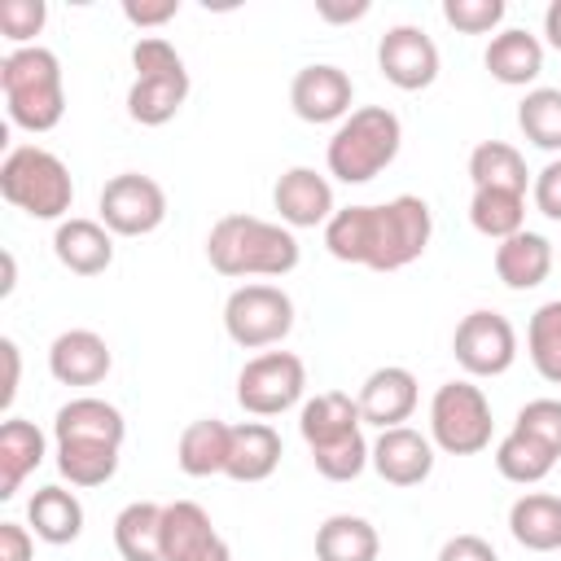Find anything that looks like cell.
I'll return each instance as SVG.
<instances>
[{
    "instance_id": "1",
    "label": "cell",
    "mask_w": 561,
    "mask_h": 561,
    "mask_svg": "<svg viewBox=\"0 0 561 561\" xmlns=\"http://www.w3.org/2000/svg\"><path fill=\"white\" fill-rule=\"evenodd\" d=\"M434 237L430 202L399 193L381 206H342L324 224V245L337 263H359L373 272H399L425 254Z\"/></svg>"
},
{
    "instance_id": "2",
    "label": "cell",
    "mask_w": 561,
    "mask_h": 561,
    "mask_svg": "<svg viewBox=\"0 0 561 561\" xmlns=\"http://www.w3.org/2000/svg\"><path fill=\"white\" fill-rule=\"evenodd\" d=\"M206 259L219 276H285L298 267V237L259 215H224L206 237Z\"/></svg>"
},
{
    "instance_id": "3",
    "label": "cell",
    "mask_w": 561,
    "mask_h": 561,
    "mask_svg": "<svg viewBox=\"0 0 561 561\" xmlns=\"http://www.w3.org/2000/svg\"><path fill=\"white\" fill-rule=\"evenodd\" d=\"M0 92L4 110L18 127L26 131H53L66 114V83H61V61L44 44H26L4 53L0 61Z\"/></svg>"
},
{
    "instance_id": "4",
    "label": "cell",
    "mask_w": 561,
    "mask_h": 561,
    "mask_svg": "<svg viewBox=\"0 0 561 561\" xmlns=\"http://www.w3.org/2000/svg\"><path fill=\"white\" fill-rule=\"evenodd\" d=\"M399 145H403L399 114L386 105H359L337 123L324 149V162H329V175H337L342 184H368L399 158Z\"/></svg>"
},
{
    "instance_id": "5",
    "label": "cell",
    "mask_w": 561,
    "mask_h": 561,
    "mask_svg": "<svg viewBox=\"0 0 561 561\" xmlns=\"http://www.w3.org/2000/svg\"><path fill=\"white\" fill-rule=\"evenodd\" d=\"M0 193L9 206L26 210L31 219H57L61 224L70 202H75V180L53 149L18 145L0 162Z\"/></svg>"
},
{
    "instance_id": "6",
    "label": "cell",
    "mask_w": 561,
    "mask_h": 561,
    "mask_svg": "<svg viewBox=\"0 0 561 561\" xmlns=\"http://www.w3.org/2000/svg\"><path fill=\"white\" fill-rule=\"evenodd\" d=\"M491 403L473 381H443L430 399V443L447 456H473L491 447Z\"/></svg>"
},
{
    "instance_id": "7",
    "label": "cell",
    "mask_w": 561,
    "mask_h": 561,
    "mask_svg": "<svg viewBox=\"0 0 561 561\" xmlns=\"http://www.w3.org/2000/svg\"><path fill=\"white\" fill-rule=\"evenodd\" d=\"M224 329L245 351L276 346L294 329V298L280 285H263V280L237 285L224 302Z\"/></svg>"
},
{
    "instance_id": "8",
    "label": "cell",
    "mask_w": 561,
    "mask_h": 561,
    "mask_svg": "<svg viewBox=\"0 0 561 561\" xmlns=\"http://www.w3.org/2000/svg\"><path fill=\"white\" fill-rule=\"evenodd\" d=\"M307 390V364L294 351H263L237 373V403L250 416H280Z\"/></svg>"
},
{
    "instance_id": "9",
    "label": "cell",
    "mask_w": 561,
    "mask_h": 561,
    "mask_svg": "<svg viewBox=\"0 0 561 561\" xmlns=\"http://www.w3.org/2000/svg\"><path fill=\"white\" fill-rule=\"evenodd\" d=\"M96 210H101V224L114 237H145L167 219V193L153 175L123 171V175L105 180Z\"/></svg>"
},
{
    "instance_id": "10",
    "label": "cell",
    "mask_w": 561,
    "mask_h": 561,
    "mask_svg": "<svg viewBox=\"0 0 561 561\" xmlns=\"http://www.w3.org/2000/svg\"><path fill=\"white\" fill-rule=\"evenodd\" d=\"M451 355L469 377H500L517 359V333L500 311H469L451 333Z\"/></svg>"
},
{
    "instance_id": "11",
    "label": "cell",
    "mask_w": 561,
    "mask_h": 561,
    "mask_svg": "<svg viewBox=\"0 0 561 561\" xmlns=\"http://www.w3.org/2000/svg\"><path fill=\"white\" fill-rule=\"evenodd\" d=\"M377 70L386 75V83L403 92H421L438 79V44L421 26L399 22L377 39Z\"/></svg>"
},
{
    "instance_id": "12",
    "label": "cell",
    "mask_w": 561,
    "mask_h": 561,
    "mask_svg": "<svg viewBox=\"0 0 561 561\" xmlns=\"http://www.w3.org/2000/svg\"><path fill=\"white\" fill-rule=\"evenodd\" d=\"M162 561H232L210 513L193 500L162 504Z\"/></svg>"
},
{
    "instance_id": "13",
    "label": "cell",
    "mask_w": 561,
    "mask_h": 561,
    "mask_svg": "<svg viewBox=\"0 0 561 561\" xmlns=\"http://www.w3.org/2000/svg\"><path fill=\"white\" fill-rule=\"evenodd\" d=\"M351 101H355L351 75L329 61L302 66L289 83V105L302 123H342L351 114Z\"/></svg>"
},
{
    "instance_id": "14",
    "label": "cell",
    "mask_w": 561,
    "mask_h": 561,
    "mask_svg": "<svg viewBox=\"0 0 561 561\" xmlns=\"http://www.w3.org/2000/svg\"><path fill=\"white\" fill-rule=\"evenodd\" d=\"M368 465L390 486H421L434 473V443H430V434H421L412 425H394V430L377 434Z\"/></svg>"
},
{
    "instance_id": "15",
    "label": "cell",
    "mask_w": 561,
    "mask_h": 561,
    "mask_svg": "<svg viewBox=\"0 0 561 561\" xmlns=\"http://www.w3.org/2000/svg\"><path fill=\"white\" fill-rule=\"evenodd\" d=\"M272 206L285 228H316V224H329L337 210L333 184L316 167H289L272 188Z\"/></svg>"
},
{
    "instance_id": "16",
    "label": "cell",
    "mask_w": 561,
    "mask_h": 561,
    "mask_svg": "<svg viewBox=\"0 0 561 561\" xmlns=\"http://www.w3.org/2000/svg\"><path fill=\"white\" fill-rule=\"evenodd\" d=\"M123 438H127L123 412L96 394H79V399L57 408L53 443H88V447H118L123 451Z\"/></svg>"
},
{
    "instance_id": "17",
    "label": "cell",
    "mask_w": 561,
    "mask_h": 561,
    "mask_svg": "<svg viewBox=\"0 0 561 561\" xmlns=\"http://www.w3.org/2000/svg\"><path fill=\"white\" fill-rule=\"evenodd\" d=\"M359 403V416L377 430H394L403 425L412 412H416V377L399 364H386V368H373L355 394Z\"/></svg>"
},
{
    "instance_id": "18",
    "label": "cell",
    "mask_w": 561,
    "mask_h": 561,
    "mask_svg": "<svg viewBox=\"0 0 561 561\" xmlns=\"http://www.w3.org/2000/svg\"><path fill=\"white\" fill-rule=\"evenodd\" d=\"M53 254L66 272L75 276H101L110 263H114V232L101 224V219H83V215H70L57 224L53 232Z\"/></svg>"
},
{
    "instance_id": "19",
    "label": "cell",
    "mask_w": 561,
    "mask_h": 561,
    "mask_svg": "<svg viewBox=\"0 0 561 561\" xmlns=\"http://www.w3.org/2000/svg\"><path fill=\"white\" fill-rule=\"evenodd\" d=\"M110 364H114V355H110L105 337L92 329H66L48 346V373L61 386H96V381H105Z\"/></svg>"
},
{
    "instance_id": "20",
    "label": "cell",
    "mask_w": 561,
    "mask_h": 561,
    "mask_svg": "<svg viewBox=\"0 0 561 561\" xmlns=\"http://www.w3.org/2000/svg\"><path fill=\"white\" fill-rule=\"evenodd\" d=\"M298 434L302 443L316 451V447H329V443H342L351 434H364V416H359V403L342 390H324L316 399L302 403L298 412Z\"/></svg>"
},
{
    "instance_id": "21",
    "label": "cell",
    "mask_w": 561,
    "mask_h": 561,
    "mask_svg": "<svg viewBox=\"0 0 561 561\" xmlns=\"http://www.w3.org/2000/svg\"><path fill=\"white\" fill-rule=\"evenodd\" d=\"M280 434L267 421H241L232 425V447H228V478L232 482H263L280 465Z\"/></svg>"
},
{
    "instance_id": "22",
    "label": "cell",
    "mask_w": 561,
    "mask_h": 561,
    "mask_svg": "<svg viewBox=\"0 0 561 561\" xmlns=\"http://www.w3.org/2000/svg\"><path fill=\"white\" fill-rule=\"evenodd\" d=\"M482 61H486L491 79H500V83H508V88H526V83H535L539 70H543V44H539V35H530V31H522V26H508V31L491 35Z\"/></svg>"
},
{
    "instance_id": "23",
    "label": "cell",
    "mask_w": 561,
    "mask_h": 561,
    "mask_svg": "<svg viewBox=\"0 0 561 561\" xmlns=\"http://www.w3.org/2000/svg\"><path fill=\"white\" fill-rule=\"evenodd\" d=\"M548 272H552V241L548 237L522 228L495 245V276L508 289H535L548 280Z\"/></svg>"
},
{
    "instance_id": "24",
    "label": "cell",
    "mask_w": 561,
    "mask_h": 561,
    "mask_svg": "<svg viewBox=\"0 0 561 561\" xmlns=\"http://www.w3.org/2000/svg\"><path fill=\"white\" fill-rule=\"evenodd\" d=\"M508 530L530 552H557L561 548V495L526 491L508 508Z\"/></svg>"
},
{
    "instance_id": "25",
    "label": "cell",
    "mask_w": 561,
    "mask_h": 561,
    "mask_svg": "<svg viewBox=\"0 0 561 561\" xmlns=\"http://www.w3.org/2000/svg\"><path fill=\"white\" fill-rule=\"evenodd\" d=\"M44 460V430L35 421L9 416L0 425V500H13L26 473H35Z\"/></svg>"
},
{
    "instance_id": "26",
    "label": "cell",
    "mask_w": 561,
    "mask_h": 561,
    "mask_svg": "<svg viewBox=\"0 0 561 561\" xmlns=\"http://www.w3.org/2000/svg\"><path fill=\"white\" fill-rule=\"evenodd\" d=\"M228 447H232V425H224L219 416H202V421L184 425L175 460L188 478H215L228 469Z\"/></svg>"
},
{
    "instance_id": "27",
    "label": "cell",
    "mask_w": 561,
    "mask_h": 561,
    "mask_svg": "<svg viewBox=\"0 0 561 561\" xmlns=\"http://www.w3.org/2000/svg\"><path fill=\"white\" fill-rule=\"evenodd\" d=\"M26 522L44 543H75L83 535V504L66 486H39L26 500Z\"/></svg>"
},
{
    "instance_id": "28",
    "label": "cell",
    "mask_w": 561,
    "mask_h": 561,
    "mask_svg": "<svg viewBox=\"0 0 561 561\" xmlns=\"http://www.w3.org/2000/svg\"><path fill=\"white\" fill-rule=\"evenodd\" d=\"M377 552H381V539H377V526L368 517L333 513L316 530V557L320 561H377Z\"/></svg>"
},
{
    "instance_id": "29",
    "label": "cell",
    "mask_w": 561,
    "mask_h": 561,
    "mask_svg": "<svg viewBox=\"0 0 561 561\" xmlns=\"http://www.w3.org/2000/svg\"><path fill=\"white\" fill-rule=\"evenodd\" d=\"M114 548L123 561H162V504L131 500L114 517Z\"/></svg>"
},
{
    "instance_id": "30",
    "label": "cell",
    "mask_w": 561,
    "mask_h": 561,
    "mask_svg": "<svg viewBox=\"0 0 561 561\" xmlns=\"http://www.w3.org/2000/svg\"><path fill=\"white\" fill-rule=\"evenodd\" d=\"M188 96V70L184 75H158V79H131L127 88V114L140 127H162L180 114Z\"/></svg>"
},
{
    "instance_id": "31",
    "label": "cell",
    "mask_w": 561,
    "mask_h": 561,
    "mask_svg": "<svg viewBox=\"0 0 561 561\" xmlns=\"http://www.w3.org/2000/svg\"><path fill=\"white\" fill-rule=\"evenodd\" d=\"M469 180L473 188H508V193H526L530 171L526 158L508 145V140H482L469 153Z\"/></svg>"
},
{
    "instance_id": "32",
    "label": "cell",
    "mask_w": 561,
    "mask_h": 561,
    "mask_svg": "<svg viewBox=\"0 0 561 561\" xmlns=\"http://www.w3.org/2000/svg\"><path fill=\"white\" fill-rule=\"evenodd\" d=\"M469 224H473L482 237H491V241H508L513 232L526 228V193H508V188H473Z\"/></svg>"
},
{
    "instance_id": "33",
    "label": "cell",
    "mask_w": 561,
    "mask_h": 561,
    "mask_svg": "<svg viewBox=\"0 0 561 561\" xmlns=\"http://www.w3.org/2000/svg\"><path fill=\"white\" fill-rule=\"evenodd\" d=\"M557 465V451H548L539 438L522 434V430H508L500 443H495V469L500 478L517 482V486H530V482H543Z\"/></svg>"
},
{
    "instance_id": "34",
    "label": "cell",
    "mask_w": 561,
    "mask_h": 561,
    "mask_svg": "<svg viewBox=\"0 0 561 561\" xmlns=\"http://www.w3.org/2000/svg\"><path fill=\"white\" fill-rule=\"evenodd\" d=\"M517 127L535 149L561 153V88H530L517 105Z\"/></svg>"
},
{
    "instance_id": "35",
    "label": "cell",
    "mask_w": 561,
    "mask_h": 561,
    "mask_svg": "<svg viewBox=\"0 0 561 561\" xmlns=\"http://www.w3.org/2000/svg\"><path fill=\"white\" fill-rule=\"evenodd\" d=\"M526 351H530V364L543 381L561 386V298L535 307L530 324H526Z\"/></svg>"
},
{
    "instance_id": "36",
    "label": "cell",
    "mask_w": 561,
    "mask_h": 561,
    "mask_svg": "<svg viewBox=\"0 0 561 561\" xmlns=\"http://www.w3.org/2000/svg\"><path fill=\"white\" fill-rule=\"evenodd\" d=\"M57 469L70 486H105L118 473V447L57 443Z\"/></svg>"
},
{
    "instance_id": "37",
    "label": "cell",
    "mask_w": 561,
    "mask_h": 561,
    "mask_svg": "<svg viewBox=\"0 0 561 561\" xmlns=\"http://www.w3.org/2000/svg\"><path fill=\"white\" fill-rule=\"evenodd\" d=\"M368 460H373V447L364 443V434H351V438H342V443H329V447H316V451H311L316 473L329 478V482H351V478H359Z\"/></svg>"
},
{
    "instance_id": "38",
    "label": "cell",
    "mask_w": 561,
    "mask_h": 561,
    "mask_svg": "<svg viewBox=\"0 0 561 561\" xmlns=\"http://www.w3.org/2000/svg\"><path fill=\"white\" fill-rule=\"evenodd\" d=\"M513 430L539 438V443H543L548 451H557V460H561V399H530V403L517 412Z\"/></svg>"
},
{
    "instance_id": "39",
    "label": "cell",
    "mask_w": 561,
    "mask_h": 561,
    "mask_svg": "<svg viewBox=\"0 0 561 561\" xmlns=\"http://www.w3.org/2000/svg\"><path fill=\"white\" fill-rule=\"evenodd\" d=\"M443 18L465 35H486L504 22V0H443Z\"/></svg>"
},
{
    "instance_id": "40",
    "label": "cell",
    "mask_w": 561,
    "mask_h": 561,
    "mask_svg": "<svg viewBox=\"0 0 561 561\" xmlns=\"http://www.w3.org/2000/svg\"><path fill=\"white\" fill-rule=\"evenodd\" d=\"M44 18H48L44 0H0V31L18 48H26L44 31Z\"/></svg>"
},
{
    "instance_id": "41",
    "label": "cell",
    "mask_w": 561,
    "mask_h": 561,
    "mask_svg": "<svg viewBox=\"0 0 561 561\" xmlns=\"http://www.w3.org/2000/svg\"><path fill=\"white\" fill-rule=\"evenodd\" d=\"M131 70H136V79L184 75V57H180L162 35H145V39L131 44Z\"/></svg>"
},
{
    "instance_id": "42",
    "label": "cell",
    "mask_w": 561,
    "mask_h": 561,
    "mask_svg": "<svg viewBox=\"0 0 561 561\" xmlns=\"http://www.w3.org/2000/svg\"><path fill=\"white\" fill-rule=\"evenodd\" d=\"M530 197H535V210L543 219H557L561 224V158H552L535 180H530Z\"/></svg>"
},
{
    "instance_id": "43",
    "label": "cell",
    "mask_w": 561,
    "mask_h": 561,
    "mask_svg": "<svg viewBox=\"0 0 561 561\" xmlns=\"http://www.w3.org/2000/svg\"><path fill=\"white\" fill-rule=\"evenodd\" d=\"M180 13V0H123V18L131 26H162Z\"/></svg>"
},
{
    "instance_id": "44",
    "label": "cell",
    "mask_w": 561,
    "mask_h": 561,
    "mask_svg": "<svg viewBox=\"0 0 561 561\" xmlns=\"http://www.w3.org/2000/svg\"><path fill=\"white\" fill-rule=\"evenodd\" d=\"M438 561H500V557L482 535H451L438 548Z\"/></svg>"
},
{
    "instance_id": "45",
    "label": "cell",
    "mask_w": 561,
    "mask_h": 561,
    "mask_svg": "<svg viewBox=\"0 0 561 561\" xmlns=\"http://www.w3.org/2000/svg\"><path fill=\"white\" fill-rule=\"evenodd\" d=\"M0 561H35V539L18 522H0Z\"/></svg>"
},
{
    "instance_id": "46",
    "label": "cell",
    "mask_w": 561,
    "mask_h": 561,
    "mask_svg": "<svg viewBox=\"0 0 561 561\" xmlns=\"http://www.w3.org/2000/svg\"><path fill=\"white\" fill-rule=\"evenodd\" d=\"M0 355H4V390H0V403L9 408L13 394H18V364H22V359H18V342L4 337V342H0Z\"/></svg>"
},
{
    "instance_id": "47",
    "label": "cell",
    "mask_w": 561,
    "mask_h": 561,
    "mask_svg": "<svg viewBox=\"0 0 561 561\" xmlns=\"http://www.w3.org/2000/svg\"><path fill=\"white\" fill-rule=\"evenodd\" d=\"M316 13H320L324 22H359V18L368 13V0H355V4H333V0H320V4H316Z\"/></svg>"
},
{
    "instance_id": "48",
    "label": "cell",
    "mask_w": 561,
    "mask_h": 561,
    "mask_svg": "<svg viewBox=\"0 0 561 561\" xmlns=\"http://www.w3.org/2000/svg\"><path fill=\"white\" fill-rule=\"evenodd\" d=\"M543 35H548V44L561 53V0H552V4L543 9Z\"/></svg>"
}]
</instances>
